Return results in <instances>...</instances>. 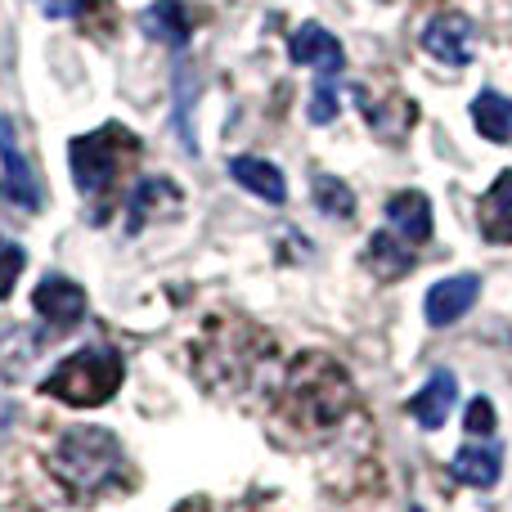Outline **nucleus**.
I'll list each match as a JSON object with an SVG mask.
<instances>
[{"label": "nucleus", "instance_id": "f03ea898", "mask_svg": "<svg viewBox=\"0 0 512 512\" xmlns=\"http://www.w3.org/2000/svg\"><path fill=\"white\" fill-rule=\"evenodd\" d=\"M117 387H122V355L113 346H81L41 382L45 396L63 400L72 409L108 405L117 396Z\"/></svg>", "mask_w": 512, "mask_h": 512}, {"label": "nucleus", "instance_id": "9b49d317", "mask_svg": "<svg viewBox=\"0 0 512 512\" xmlns=\"http://www.w3.org/2000/svg\"><path fill=\"white\" fill-rule=\"evenodd\" d=\"M230 176L239 180L248 194L261 198V203H270V207H283V203H288V176H283V171L274 167L270 158L239 153V158H230Z\"/></svg>", "mask_w": 512, "mask_h": 512}, {"label": "nucleus", "instance_id": "f8f14e48", "mask_svg": "<svg viewBox=\"0 0 512 512\" xmlns=\"http://www.w3.org/2000/svg\"><path fill=\"white\" fill-rule=\"evenodd\" d=\"M140 27L153 41L171 45V50H185L189 36H194V14L185 9V0H153L140 14Z\"/></svg>", "mask_w": 512, "mask_h": 512}, {"label": "nucleus", "instance_id": "6e6552de", "mask_svg": "<svg viewBox=\"0 0 512 512\" xmlns=\"http://www.w3.org/2000/svg\"><path fill=\"white\" fill-rule=\"evenodd\" d=\"M472 36H477V32H472V18L441 14V18H432V23L423 27V50L432 54V59L463 68V63L472 59Z\"/></svg>", "mask_w": 512, "mask_h": 512}, {"label": "nucleus", "instance_id": "0eeeda50", "mask_svg": "<svg viewBox=\"0 0 512 512\" xmlns=\"http://www.w3.org/2000/svg\"><path fill=\"white\" fill-rule=\"evenodd\" d=\"M454 400H459V378L450 369H436L432 378L418 387V396L409 400V418H414L423 432H436V427L450 423Z\"/></svg>", "mask_w": 512, "mask_h": 512}, {"label": "nucleus", "instance_id": "a211bd4d", "mask_svg": "<svg viewBox=\"0 0 512 512\" xmlns=\"http://www.w3.org/2000/svg\"><path fill=\"white\" fill-rule=\"evenodd\" d=\"M337 108H342V104H337V86L324 77L315 90H310V108H306V113H310V122H315V126H328L337 117Z\"/></svg>", "mask_w": 512, "mask_h": 512}, {"label": "nucleus", "instance_id": "f257e3e1", "mask_svg": "<svg viewBox=\"0 0 512 512\" xmlns=\"http://www.w3.org/2000/svg\"><path fill=\"white\" fill-rule=\"evenodd\" d=\"M50 468L72 495L90 499L122 477L126 459L117 436L104 432V427H68L50 450Z\"/></svg>", "mask_w": 512, "mask_h": 512}, {"label": "nucleus", "instance_id": "dca6fc26", "mask_svg": "<svg viewBox=\"0 0 512 512\" xmlns=\"http://www.w3.org/2000/svg\"><path fill=\"white\" fill-rule=\"evenodd\" d=\"M369 265L387 279H400L405 270H414V243H405L396 230H378L369 239Z\"/></svg>", "mask_w": 512, "mask_h": 512}, {"label": "nucleus", "instance_id": "412c9836", "mask_svg": "<svg viewBox=\"0 0 512 512\" xmlns=\"http://www.w3.org/2000/svg\"><path fill=\"white\" fill-rule=\"evenodd\" d=\"M36 5H41V14H45V18H54V23H59V18H77V14H86V9L95 5V0H36Z\"/></svg>", "mask_w": 512, "mask_h": 512}, {"label": "nucleus", "instance_id": "9d476101", "mask_svg": "<svg viewBox=\"0 0 512 512\" xmlns=\"http://www.w3.org/2000/svg\"><path fill=\"white\" fill-rule=\"evenodd\" d=\"M0 158H5V185H9V198H14L18 207H27V212H36L41 207V180H36V167L27 162V153L14 144V131H9V122H0Z\"/></svg>", "mask_w": 512, "mask_h": 512}, {"label": "nucleus", "instance_id": "7ed1b4c3", "mask_svg": "<svg viewBox=\"0 0 512 512\" xmlns=\"http://www.w3.org/2000/svg\"><path fill=\"white\" fill-rule=\"evenodd\" d=\"M131 153H140V140H135L126 126H117V122L99 126V131H90V135H77L72 149H68L77 189L86 198H99L117 180V171H122V162L131 158Z\"/></svg>", "mask_w": 512, "mask_h": 512}, {"label": "nucleus", "instance_id": "2eb2a0df", "mask_svg": "<svg viewBox=\"0 0 512 512\" xmlns=\"http://www.w3.org/2000/svg\"><path fill=\"white\" fill-rule=\"evenodd\" d=\"M472 126L486 135L490 144H508L512 140V99L499 90H481L472 99Z\"/></svg>", "mask_w": 512, "mask_h": 512}, {"label": "nucleus", "instance_id": "aec40b11", "mask_svg": "<svg viewBox=\"0 0 512 512\" xmlns=\"http://www.w3.org/2000/svg\"><path fill=\"white\" fill-rule=\"evenodd\" d=\"M495 423H499V418H495V405H490L486 396L472 400V405H468V418H463V427H468L472 436H486V432H495Z\"/></svg>", "mask_w": 512, "mask_h": 512}, {"label": "nucleus", "instance_id": "1a4fd4ad", "mask_svg": "<svg viewBox=\"0 0 512 512\" xmlns=\"http://www.w3.org/2000/svg\"><path fill=\"white\" fill-rule=\"evenodd\" d=\"M387 221H391V230H396L405 243H414V248H423L436 230L432 203H427L423 189H400V194H391L387 198Z\"/></svg>", "mask_w": 512, "mask_h": 512}, {"label": "nucleus", "instance_id": "4468645a", "mask_svg": "<svg viewBox=\"0 0 512 512\" xmlns=\"http://www.w3.org/2000/svg\"><path fill=\"white\" fill-rule=\"evenodd\" d=\"M481 239L499 248L512 243V171H499V180L481 198Z\"/></svg>", "mask_w": 512, "mask_h": 512}, {"label": "nucleus", "instance_id": "f3484780", "mask_svg": "<svg viewBox=\"0 0 512 512\" xmlns=\"http://www.w3.org/2000/svg\"><path fill=\"white\" fill-rule=\"evenodd\" d=\"M315 207L324 216H333V221H351V216H355V194L346 189V180L319 176L315 180Z\"/></svg>", "mask_w": 512, "mask_h": 512}, {"label": "nucleus", "instance_id": "423d86ee", "mask_svg": "<svg viewBox=\"0 0 512 512\" xmlns=\"http://www.w3.org/2000/svg\"><path fill=\"white\" fill-rule=\"evenodd\" d=\"M288 54H292V63H301V68H315V72H324V77H333V72L346 68L342 41H337V36L328 32L324 23H301L297 32L288 36Z\"/></svg>", "mask_w": 512, "mask_h": 512}, {"label": "nucleus", "instance_id": "ddd939ff", "mask_svg": "<svg viewBox=\"0 0 512 512\" xmlns=\"http://www.w3.org/2000/svg\"><path fill=\"white\" fill-rule=\"evenodd\" d=\"M450 472H454V481H463V486L490 490V486H499V477H504V450H499V445H463V450L450 459Z\"/></svg>", "mask_w": 512, "mask_h": 512}, {"label": "nucleus", "instance_id": "39448f33", "mask_svg": "<svg viewBox=\"0 0 512 512\" xmlns=\"http://www.w3.org/2000/svg\"><path fill=\"white\" fill-rule=\"evenodd\" d=\"M32 306L50 328H72L86 319V288L72 283L68 274H45L32 292Z\"/></svg>", "mask_w": 512, "mask_h": 512}, {"label": "nucleus", "instance_id": "20e7f679", "mask_svg": "<svg viewBox=\"0 0 512 512\" xmlns=\"http://www.w3.org/2000/svg\"><path fill=\"white\" fill-rule=\"evenodd\" d=\"M481 297V279L477 274H450V279H436L423 297V315L432 328H450L477 306Z\"/></svg>", "mask_w": 512, "mask_h": 512}, {"label": "nucleus", "instance_id": "6ab92c4d", "mask_svg": "<svg viewBox=\"0 0 512 512\" xmlns=\"http://www.w3.org/2000/svg\"><path fill=\"white\" fill-rule=\"evenodd\" d=\"M23 248H14V243H0V301L14 292V283H18V270H23Z\"/></svg>", "mask_w": 512, "mask_h": 512}, {"label": "nucleus", "instance_id": "4be33fe9", "mask_svg": "<svg viewBox=\"0 0 512 512\" xmlns=\"http://www.w3.org/2000/svg\"><path fill=\"white\" fill-rule=\"evenodd\" d=\"M414 512H427V508H414Z\"/></svg>", "mask_w": 512, "mask_h": 512}]
</instances>
